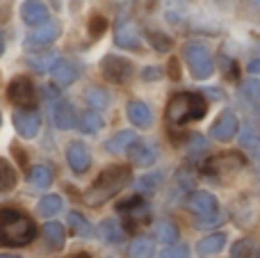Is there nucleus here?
Masks as SVG:
<instances>
[{
    "label": "nucleus",
    "instance_id": "1",
    "mask_svg": "<svg viewBox=\"0 0 260 258\" xmlns=\"http://www.w3.org/2000/svg\"><path fill=\"white\" fill-rule=\"evenodd\" d=\"M130 181V167L126 165H112L108 167L99 178L94 181V185L85 192V204L89 206H101L105 201H110L119 190L128 185Z\"/></svg>",
    "mask_w": 260,
    "mask_h": 258
},
{
    "label": "nucleus",
    "instance_id": "2",
    "mask_svg": "<svg viewBox=\"0 0 260 258\" xmlns=\"http://www.w3.org/2000/svg\"><path fill=\"white\" fill-rule=\"evenodd\" d=\"M208 101L201 91H180L171 96L167 103V121L174 126H183L185 121H197L206 114Z\"/></svg>",
    "mask_w": 260,
    "mask_h": 258
},
{
    "label": "nucleus",
    "instance_id": "3",
    "mask_svg": "<svg viewBox=\"0 0 260 258\" xmlns=\"http://www.w3.org/2000/svg\"><path fill=\"white\" fill-rule=\"evenodd\" d=\"M35 233L37 229L27 215L12 208L0 210V245H27L35 238Z\"/></svg>",
    "mask_w": 260,
    "mask_h": 258
},
{
    "label": "nucleus",
    "instance_id": "4",
    "mask_svg": "<svg viewBox=\"0 0 260 258\" xmlns=\"http://www.w3.org/2000/svg\"><path fill=\"white\" fill-rule=\"evenodd\" d=\"M185 208H187L189 213H194V217H197V227H201V229L221 222L219 201H217V197L208 190L189 192L187 199H185Z\"/></svg>",
    "mask_w": 260,
    "mask_h": 258
},
{
    "label": "nucleus",
    "instance_id": "5",
    "mask_svg": "<svg viewBox=\"0 0 260 258\" xmlns=\"http://www.w3.org/2000/svg\"><path fill=\"white\" fill-rule=\"evenodd\" d=\"M183 59L187 64L192 78L197 80H208V78L215 73V62H212L210 50L206 48L203 44H185L183 48Z\"/></svg>",
    "mask_w": 260,
    "mask_h": 258
},
{
    "label": "nucleus",
    "instance_id": "6",
    "mask_svg": "<svg viewBox=\"0 0 260 258\" xmlns=\"http://www.w3.org/2000/svg\"><path fill=\"white\" fill-rule=\"evenodd\" d=\"M244 165H247V160H244L242 153H238V151H229V153L212 155V158L206 163L203 172H206V176H212V178H217V181H224V178L238 174Z\"/></svg>",
    "mask_w": 260,
    "mask_h": 258
},
{
    "label": "nucleus",
    "instance_id": "7",
    "mask_svg": "<svg viewBox=\"0 0 260 258\" xmlns=\"http://www.w3.org/2000/svg\"><path fill=\"white\" fill-rule=\"evenodd\" d=\"M101 73L108 82L114 85H126L133 80L135 76V67L133 62L126 57H119V55H105L103 62H101Z\"/></svg>",
    "mask_w": 260,
    "mask_h": 258
},
{
    "label": "nucleus",
    "instance_id": "8",
    "mask_svg": "<svg viewBox=\"0 0 260 258\" xmlns=\"http://www.w3.org/2000/svg\"><path fill=\"white\" fill-rule=\"evenodd\" d=\"M7 99L12 101L16 108L21 110H32L37 103V94H35V85L27 76H18L9 82L7 87Z\"/></svg>",
    "mask_w": 260,
    "mask_h": 258
},
{
    "label": "nucleus",
    "instance_id": "9",
    "mask_svg": "<svg viewBox=\"0 0 260 258\" xmlns=\"http://www.w3.org/2000/svg\"><path fill=\"white\" fill-rule=\"evenodd\" d=\"M240 131V119L233 110H221L210 126V137L217 142H231Z\"/></svg>",
    "mask_w": 260,
    "mask_h": 258
},
{
    "label": "nucleus",
    "instance_id": "10",
    "mask_svg": "<svg viewBox=\"0 0 260 258\" xmlns=\"http://www.w3.org/2000/svg\"><path fill=\"white\" fill-rule=\"evenodd\" d=\"M157 160V151L151 144H144V142H133L130 144V163L135 167H151Z\"/></svg>",
    "mask_w": 260,
    "mask_h": 258
},
{
    "label": "nucleus",
    "instance_id": "11",
    "mask_svg": "<svg viewBox=\"0 0 260 258\" xmlns=\"http://www.w3.org/2000/svg\"><path fill=\"white\" fill-rule=\"evenodd\" d=\"M226 247V233H208L206 238H201L197 245V254L208 258V256H215L219 254L221 249Z\"/></svg>",
    "mask_w": 260,
    "mask_h": 258
},
{
    "label": "nucleus",
    "instance_id": "12",
    "mask_svg": "<svg viewBox=\"0 0 260 258\" xmlns=\"http://www.w3.org/2000/svg\"><path fill=\"white\" fill-rule=\"evenodd\" d=\"M114 41H117V46H121V48H128V50H137L139 46H142V41H139V35H137V27L133 25V23H121V25L117 27V35H114Z\"/></svg>",
    "mask_w": 260,
    "mask_h": 258
},
{
    "label": "nucleus",
    "instance_id": "13",
    "mask_svg": "<svg viewBox=\"0 0 260 258\" xmlns=\"http://www.w3.org/2000/svg\"><path fill=\"white\" fill-rule=\"evenodd\" d=\"M128 119L133 126L148 128L153 121V114H151V110H148L146 103H142V101H130L128 103Z\"/></svg>",
    "mask_w": 260,
    "mask_h": 258
},
{
    "label": "nucleus",
    "instance_id": "14",
    "mask_svg": "<svg viewBox=\"0 0 260 258\" xmlns=\"http://www.w3.org/2000/svg\"><path fill=\"white\" fill-rule=\"evenodd\" d=\"M153 233H155V238L162 242V245H174V242H178V238H180L178 227H176L171 219H160V222H155Z\"/></svg>",
    "mask_w": 260,
    "mask_h": 258
},
{
    "label": "nucleus",
    "instance_id": "15",
    "mask_svg": "<svg viewBox=\"0 0 260 258\" xmlns=\"http://www.w3.org/2000/svg\"><path fill=\"white\" fill-rule=\"evenodd\" d=\"M153 251H155V245H153L148 238H135V240L128 245L130 258H151Z\"/></svg>",
    "mask_w": 260,
    "mask_h": 258
},
{
    "label": "nucleus",
    "instance_id": "16",
    "mask_svg": "<svg viewBox=\"0 0 260 258\" xmlns=\"http://www.w3.org/2000/svg\"><path fill=\"white\" fill-rule=\"evenodd\" d=\"M23 16H25L27 23H39L48 16V9H46V5L39 3V0H27V3L23 5Z\"/></svg>",
    "mask_w": 260,
    "mask_h": 258
},
{
    "label": "nucleus",
    "instance_id": "17",
    "mask_svg": "<svg viewBox=\"0 0 260 258\" xmlns=\"http://www.w3.org/2000/svg\"><path fill=\"white\" fill-rule=\"evenodd\" d=\"M69 160H71L76 172H85L89 167V153H87V149L82 144H73L69 149Z\"/></svg>",
    "mask_w": 260,
    "mask_h": 258
},
{
    "label": "nucleus",
    "instance_id": "18",
    "mask_svg": "<svg viewBox=\"0 0 260 258\" xmlns=\"http://www.w3.org/2000/svg\"><path fill=\"white\" fill-rule=\"evenodd\" d=\"M253 256H256V245L249 238H242V240L233 242V247H231V258H253Z\"/></svg>",
    "mask_w": 260,
    "mask_h": 258
},
{
    "label": "nucleus",
    "instance_id": "19",
    "mask_svg": "<svg viewBox=\"0 0 260 258\" xmlns=\"http://www.w3.org/2000/svg\"><path fill=\"white\" fill-rule=\"evenodd\" d=\"M135 142V133H130V131H123V133H119V135H114L112 140L108 142V151L110 153H119V151H123L126 146H130Z\"/></svg>",
    "mask_w": 260,
    "mask_h": 258
},
{
    "label": "nucleus",
    "instance_id": "20",
    "mask_svg": "<svg viewBox=\"0 0 260 258\" xmlns=\"http://www.w3.org/2000/svg\"><path fill=\"white\" fill-rule=\"evenodd\" d=\"M105 30H108V18L101 16V14H94V16L89 18V23H87V32H89V37L99 39Z\"/></svg>",
    "mask_w": 260,
    "mask_h": 258
},
{
    "label": "nucleus",
    "instance_id": "21",
    "mask_svg": "<svg viewBox=\"0 0 260 258\" xmlns=\"http://www.w3.org/2000/svg\"><path fill=\"white\" fill-rule=\"evenodd\" d=\"M148 41H151V46L155 50H160V53L171 50V39L167 35H162V32H151V35H148Z\"/></svg>",
    "mask_w": 260,
    "mask_h": 258
},
{
    "label": "nucleus",
    "instance_id": "22",
    "mask_svg": "<svg viewBox=\"0 0 260 258\" xmlns=\"http://www.w3.org/2000/svg\"><path fill=\"white\" fill-rule=\"evenodd\" d=\"M160 258H189V247L174 242V245H169L165 251H162Z\"/></svg>",
    "mask_w": 260,
    "mask_h": 258
},
{
    "label": "nucleus",
    "instance_id": "23",
    "mask_svg": "<svg viewBox=\"0 0 260 258\" xmlns=\"http://www.w3.org/2000/svg\"><path fill=\"white\" fill-rule=\"evenodd\" d=\"M101 126H103V119H101L99 114H94V112H87L85 117H82V131H87V133H94V131H99Z\"/></svg>",
    "mask_w": 260,
    "mask_h": 258
},
{
    "label": "nucleus",
    "instance_id": "24",
    "mask_svg": "<svg viewBox=\"0 0 260 258\" xmlns=\"http://www.w3.org/2000/svg\"><path fill=\"white\" fill-rule=\"evenodd\" d=\"M244 94H247V99L251 101V103L260 105V82L258 80H247L244 82Z\"/></svg>",
    "mask_w": 260,
    "mask_h": 258
},
{
    "label": "nucleus",
    "instance_id": "25",
    "mask_svg": "<svg viewBox=\"0 0 260 258\" xmlns=\"http://www.w3.org/2000/svg\"><path fill=\"white\" fill-rule=\"evenodd\" d=\"M55 78H57L62 85H69V82H73L76 80V71H73L69 64H59L57 67V71H55Z\"/></svg>",
    "mask_w": 260,
    "mask_h": 258
},
{
    "label": "nucleus",
    "instance_id": "26",
    "mask_svg": "<svg viewBox=\"0 0 260 258\" xmlns=\"http://www.w3.org/2000/svg\"><path fill=\"white\" fill-rule=\"evenodd\" d=\"M142 78H144L146 82L160 80V78H162V69H160V67H146V69H144V73H142Z\"/></svg>",
    "mask_w": 260,
    "mask_h": 258
},
{
    "label": "nucleus",
    "instance_id": "27",
    "mask_svg": "<svg viewBox=\"0 0 260 258\" xmlns=\"http://www.w3.org/2000/svg\"><path fill=\"white\" fill-rule=\"evenodd\" d=\"M12 153H14V158H18V163H21V169H27V155H25V151H23L18 144H14L12 146Z\"/></svg>",
    "mask_w": 260,
    "mask_h": 258
},
{
    "label": "nucleus",
    "instance_id": "28",
    "mask_svg": "<svg viewBox=\"0 0 260 258\" xmlns=\"http://www.w3.org/2000/svg\"><path fill=\"white\" fill-rule=\"evenodd\" d=\"M89 99H91V103H94V105H105V103H108V96L101 94L99 89H91Z\"/></svg>",
    "mask_w": 260,
    "mask_h": 258
},
{
    "label": "nucleus",
    "instance_id": "29",
    "mask_svg": "<svg viewBox=\"0 0 260 258\" xmlns=\"http://www.w3.org/2000/svg\"><path fill=\"white\" fill-rule=\"evenodd\" d=\"M169 76L174 78V80H178V78H180V71H178V62H176V59H171V62H169Z\"/></svg>",
    "mask_w": 260,
    "mask_h": 258
},
{
    "label": "nucleus",
    "instance_id": "30",
    "mask_svg": "<svg viewBox=\"0 0 260 258\" xmlns=\"http://www.w3.org/2000/svg\"><path fill=\"white\" fill-rule=\"evenodd\" d=\"M247 71L253 73V76H260V59H251V62H249V67H247Z\"/></svg>",
    "mask_w": 260,
    "mask_h": 258
},
{
    "label": "nucleus",
    "instance_id": "31",
    "mask_svg": "<svg viewBox=\"0 0 260 258\" xmlns=\"http://www.w3.org/2000/svg\"><path fill=\"white\" fill-rule=\"evenodd\" d=\"M71 258H91L89 254H76V256H71Z\"/></svg>",
    "mask_w": 260,
    "mask_h": 258
},
{
    "label": "nucleus",
    "instance_id": "32",
    "mask_svg": "<svg viewBox=\"0 0 260 258\" xmlns=\"http://www.w3.org/2000/svg\"><path fill=\"white\" fill-rule=\"evenodd\" d=\"M256 258H260V254H256Z\"/></svg>",
    "mask_w": 260,
    "mask_h": 258
}]
</instances>
